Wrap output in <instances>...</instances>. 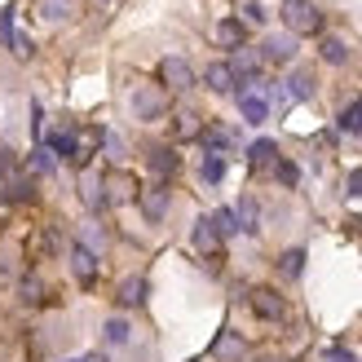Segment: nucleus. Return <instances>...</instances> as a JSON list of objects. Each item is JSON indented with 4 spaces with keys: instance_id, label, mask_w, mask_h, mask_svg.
Segmentation results:
<instances>
[{
    "instance_id": "1",
    "label": "nucleus",
    "mask_w": 362,
    "mask_h": 362,
    "mask_svg": "<svg viewBox=\"0 0 362 362\" xmlns=\"http://www.w3.org/2000/svg\"><path fill=\"white\" fill-rule=\"evenodd\" d=\"M283 23L292 35H318L322 31V9L314 0H283Z\"/></svg>"
},
{
    "instance_id": "15",
    "label": "nucleus",
    "mask_w": 362,
    "mask_h": 362,
    "mask_svg": "<svg viewBox=\"0 0 362 362\" xmlns=\"http://www.w3.org/2000/svg\"><path fill=\"white\" fill-rule=\"evenodd\" d=\"M247 164L252 168H274L279 164V141H269V137L252 141V146H247Z\"/></svg>"
},
{
    "instance_id": "38",
    "label": "nucleus",
    "mask_w": 362,
    "mask_h": 362,
    "mask_svg": "<svg viewBox=\"0 0 362 362\" xmlns=\"http://www.w3.org/2000/svg\"><path fill=\"white\" fill-rule=\"evenodd\" d=\"M243 13H247V23H265V13H261V5H257V0H247V5H243Z\"/></svg>"
},
{
    "instance_id": "18",
    "label": "nucleus",
    "mask_w": 362,
    "mask_h": 362,
    "mask_svg": "<svg viewBox=\"0 0 362 362\" xmlns=\"http://www.w3.org/2000/svg\"><path fill=\"white\" fill-rule=\"evenodd\" d=\"M318 53H322V62H332V66H345L349 62V45L340 40V35H322Z\"/></svg>"
},
{
    "instance_id": "9",
    "label": "nucleus",
    "mask_w": 362,
    "mask_h": 362,
    "mask_svg": "<svg viewBox=\"0 0 362 362\" xmlns=\"http://www.w3.org/2000/svg\"><path fill=\"white\" fill-rule=\"evenodd\" d=\"M137 181L129 177V173H111L102 181V194H106V204H129V199H137Z\"/></svg>"
},
{
    "instance_id": "22",
    "label": "nucleus",
    "mask_w": 362,
    "mask_h": 362,
    "mask_svg": "<svg viewBox=\"0 0 362 362\" xmlns=\"http://www.w3.org/2000/svg\"><path fill=\"white\" fill-rule=\"evenodd\" d=\"M279 274L283 279H300L305 274V247H287L279 257Z\"/></svg>"
},
{
    "instance_id": "33",
    "label": "nucleus",
    "mask_w": 362,
    "mask_h": 362,
    "mask_svg": "<svg viewBox=\"0 0 362 362\" xmlns=\"http://www.w3.org/2000/svg\"><path fill=\"white\" fill-rule=\"evenodd\" d=\"M274 177L283 181V186H296V181H300V173H296V164H287V159H279V164H274Z\"/></svg>"
},
{
    "instance_id": "28",
    "label": "nucleus",
    "mask_w": 362,
    "mask_h": 362,
    "mask_svg": "<svg viewBox=\"0 0 362 362\" xmlns=\"http://www.w3.org/2000/svg\"><path fill=\"white\" fill-rule=\"evenodd\" d=\"M49 247H58V230H40V234H35V239H31V247H27V257L35 261V257H45Z\"/></svg>"
},
{
    "instance_id": "32",
    "label": "nucleus",
    "mask_w": 362,
    "mask_h": 362,
    "mask_svg": "<svg viewBox=\"0 0 362 362\" xmlns=\"http://www.w3.org/2000/svg\"><path fill=\"white\" fill-rule=\"evenodd\" d=\"M13 35H18L13 31V5H5V9H0V40H5V49L13 45Z\"/></svg>"
},
{
    "instance_id": "39",
    "label": "nucleus",
    "mask_w": 362,
    "mask_h": 362,
    "mask_svg": "<svg viewBox=\"0 0 362 362\" xmlns=\"http://www.w3.org/2000/svg\"><path fill=\"white\" fill-rule=\"evenodd\" d=\"M9 173H13V155L0 146V177H9Z\"/></svg>"
},
{
    "instance_id": "30",
    "label": "nucleus",
    "mask_w": 362,
    "mask_h": 362,
    "mask_svg": "<svg viewBox=\"0 0 362 362\" xmlns=\"http://www.w3.org/2000/svg\"><path fill=\"white\" fill-rule=\"evenodd\" d=\"M173 129H177V137H199V133H204V124H199V115H194V111H181Z\"/></svg>"
},
{
    "instance_id": "5",
    "label": "nucleus",
    "mask_w": 362,
    "mask_h": 362,
    "mask_svg": "<svg viewBox=\"0 0 362 362\" xmlns=\"http://www.w3.org/2000/svg\"><path fill=\"white\" fill-rule=\"evenodd\" d=\"M247 305H252V314L265 318V322H283L287 318V305H283V296L274 292V287H257V292L247 296Z\"/></svg>"
},
{
    "instance_id": "4",
    "label": "nucleus",
    "mask_w": 362,
    "mask_h": 362,
    "mask_svg": "<svg viewBox=\"0 0 362 362\" xmlns=\"http://www.w3.org/2000/svg\"><path fill=\"white\" fill-rule=\"evenodd\" d=\"M194 84V71L186 58H164L159 62V88H173V93H186Z\"/></svg>"
},
{
    "instance_id": "14",
    "label": "nucleus",
    "mask_w": 362,
    "mask_h": 362,
    "mask_svg": "<svg viewBox=\"0 0 362 362\" xmlns=\"http://www.w3.org/2000/svg\"><path fill=\"white\" fill-rule=\"evenodd\" d=\"M204 84L212 88V93H234V71H230V62H212L208 71H204Z\"/></svg>"
},
{
    "instance_id": "12",
    "label": "nucleus",
    "mask_w": 362,
    "mask_h": 362,
    "mask_svg": "<svg viewBox=\"0 0 362 362\" xmlns=\"http://www.w3.org/2000/svg\"><path fill=\"white\" fill-rule=\"evenodd\" d=\"M146 164H151V173L159 177V186H164L168 177H177V168H181V159H177V151H173V146H155V151H151V159H146Z\"/></svg>"
},
{
    "instance_id": "16",
    "label": "nucleus",
    "mask_w": 362,
    "mask_h": 362,
    "mask_svg": "<svg viewBox=\"0 0 362 362\" xmlns=\"http://www.w3.org/2000/svg\"><path fill=\"white\" fill-rule=\"evenodd\" d=\"M287 98H292V102H310L314 98V71L296 66L292 76H287Z\"/></svg>"
},
{
    "instance_id": "34",
    "label": "nucleus",
    "mask_w": 362,
    "mask_h": 362,
    "mask_svg": "<svg viewBox=\"0 0 362 362\" xmlns=\"http://www.w3.org/2000/svg\"><path fill=\"white\" fill-rule=\"evenodd\" d=\"M9 53H13V58H23V62H27V58H31V53H35V45L27 40V35H23V31H18V35H13V45H9Z\"/></svg>"
},
{
    "instance_id": "21",
    "label": "nucleus",
    "mask_w": 362,
    "mask_h": 362,
    "mask_svg": "<svg viewBox=\"0 0 362 362\" xmlns=\"http://www.w3.org/2000/svg\"><path fill=\"white\" fill-rule=\"evenodd\" d=\"M18 296H23L27 305H45V300H49V287H45L40 274H27L23 283H18Z\"/></svg>"
},
{
    "instance_id": "2",
    "label": "nucleus",
    "mask_w": 362,
    "mask_h": 362,
    "mask_svg": "<svg viewBox=\"0 0 362 362\" xmlns=\"http://www.w3.org/2000/svg\"><path fill=\"white\" fill-rule=\"evenodd\" d=\"M234 98H239V115H243V124H265V119H269V88H265L261 80L234 84Z\"/></svg>"
},
{
    "instance_id": "8",
    "label": "nucleus",
    "mask_w": 362,
    "mask_h": 362,
    "mask_svg": "<svg viewBox=\"0 0 362 362\" xmlns=\"http://www.w3.org/2000/svg\"><path fill=\"white\" fill-rule=\"evenodd\" d=\"M190 239H194V247L204 252L208 261H216V257H221V234H216L212 216H199V221H194V234H190Z\"/></svg>"
},
{
    "instance_id": "19",
    "label": "nucleus",
    "mask_w": 362,
    "mask_h": 362,
    "mask_svg": "<svg viewBox=\"0 0 362 362\" xmlns=\"http://www.w3.org/2000/svg\"><path fill=\"white\" fill-rule=\"evenodd\" d=\"M243 23L239 18H226V23H216V45H226V49H243Z\"/></svg>"
},
{
    "instance_id": "27",
    "label": "nucleus",
    "mask_w": 362,
    "mask_h": 362,
    "mask_svg": "<svg viewBox=\"0 0 362 362\" xmlns=\"http://www.w3.org/2000/svg\"><path fill=\"white\" fill-rule=\"evenodd\" d=\"M212 226H216V234H221V239H230V234H239V212L234 208H221L212 216Z\"/></svg>"
},
{
    "instance_id": "26",
    "label": "nucleus",
    "mask_w": 362,
    "mask_h": 362,
    "mask_svg": "<svg viewBox=\"0 0 362 362\" xmlns=\"http://www.w3.org/2000/svg\"><path fill=\"white\" fill-rule=\"evenodd\" d=\"M340 129L354 133V137H362V98H358V102H349L345 111H340Z\"/></svg>"
},
{
    "instance_id": "13",
    "label": "nucleus",
    "mask_w": 362,
    "mask_h": 362,
    "mask_svg": "<svg viewBox=\"0 0 362 362\" xmlns=\"http://www.w3.org/2000/svg\"><path fill=\"white\" fill-rule=\"evenodd\" d=\"M212 354L221 358V362H243L247 345H243V336H239V332H221V336H216V345H212Z\"/></svg>"
},
{
    "instance_id": "11",
    "label": "nucleus",
    "mask_w": 362,
    "mask_h": 362,
    "mask_svg": "<svg viewBox=\"0 0 362 362\" xmlns=\"http://www.w3.org/2000/svg\"><path fill=\"white\" fill-rule=\"evenodd\" d=\"M292 58H296V40H292V35H265L261 62H292Z\"/></svg>"
},
{
    "instance_id": "24",
    "label": "nucleus",
    "mask_w": 362,
    "mask_h": 362,
    "mask_svg": "<svg viewBox=\"0 0 362 362\" xmlns=\"http://www.w3.org/2000/svg\"><path fill=\"white\" fill-rule=\"evenodd\" d=\"M234 212H239V230H247V234H257V230H261V212H257V199H252V194H247Z\"/></svg>"
},
{
    "instance_id": "25",
    "label": "nucleus",
    "mask_w": 362,
    "mask_h": 362,
    "mask_svg": "<svg viewBox=\"0 0 362 362\" xmlns=\"http://www.w3.org/2000/svg\"><path fill=\"white\" fill-rule=\"evenodd\" d=\"M53 168H58V155H53L49 146H35V151H31V173H35V177H49Z\"/></svg>"
},
{
    "instance_id": "7",
    "label": "nucleus",
    "mask_w": 362,
    "mask_h": 362,
    "mask_svg": "<svg viewBox=\"0 0 362 362\" xmlns=\"http://www.w3.org/2000/svg\"><path fill=\"white\" fill-rule=\"evenodd\" d=\"M71 274H76L80 287H93V279H98V252L84 247V243H71Z\"/></svg>"
},
{
    "instance_id": "17",
    "label": "nucleus",
    "mask_w": 362,
    "mask_h": 362,
    "mask_svg": "<svg viewBox=\"0 0 362 362\" xmlns=\"http://www.w3.org/2000/svg\"><path fill=\"white\" fill-rule=\"evenodd\" d=\"M115 300L124 305V310H137V305L146 300V279H137V274H133V279H124V283H119V296H115Z\"/></svg>"
},
{
    "instance_id": "36",
    "label": "nucleus",
    "mask_w": 362,
    "mask_h": 362,
    "mask_svg": "<svg viewBox=\"0 0 362 362\" xmlns=\"http://www.w3.org/2000/svg\"><path fill=\"white\" fill-rule=\"evenodd\" d=\"M45 133V111H40V102H31V137H40Z\"/></svg>"
},
{
    "instance_id": "3",
    "label": "nucleus",
    "mask_w": 362,
    "mask_h": 362,
    "mask_svg": "<svg viewBox=\"0 0 362 362\" xmlns=\"http://www.w3.org/2000/svg\"><path fill=\"white\" fill-rule=\"evenodd\" d=\"M133 111H137V119H159L168 111L164 88H159V84H137L133 88Z\"/></svg>"
},
{
    "instance_id": "40",
    "label": "nucleus",
    "mask_w": 362,
    "mask_h": 362,
    "mask_svg": "<svg viewBox=\"0 0 362 362\" xmlns=\"http://www.w3.org/2000/svg\"><path fill=\"white\" fill-rule=\"evenodd\" d=\"M261 362H274V358H261Z\"/></svg>"
},
{
    "instance_id": "35",
    "label": "nucleus",
    "mask_w": 362,
    "mask_h": 362,
    "mask_svg": "<svg viewBox=\"0 0 362 362\" xmlns=\"http://www.w3.org/2000/svg\"><path fill=\"white\" fill-rule=\"evenodd\" d=\"M102 146H106V155H111V159H124V141H119V133H102Z\"/></svg>"
},
{
    "instance_id": "6",
    "label": "nucleus",
    "mask_w": 362,
    "mask_h": 362,
    "mask_svg": "<svg viewBox=\"0 0 362 362\" xmlns=\"http://www.w3.org/2000/svg\"><path fill=\"white\" fill-rule=\"evenodd\" d=\"M168 199H173L168 186H159V181L137 190V204H141V216H146V221H164V216H168Z\"/></svg>"
},
{
    "instance_id": "20",
    "label": "nucleus",
    "mask_w": 362,
    "mask_h": 362,
    "mask_svg": "<svg viewBox=\"0 0 362 362\" xmlns=\"http://www.w3.org/2000/svg\"><path fill=\"white\" fill-rule=\"evenodd\" d=\"M80 199H84V204L93 208V212L106 204V194H102V177H98V173H84V177H80Z\"/></svg>"
},
{
    "instance_id": "29",
    "label": "nucleus",
    "mask_w": 362,
    "mask_h": 362,
    "mask_svg": "<svg viewBox=\"0 0 362 362\" xmlns=\"http://www.w3.org/2000/svg\"><path fill=\"white\" fill-rule=\"evenodd\" d=\"M106 345H129V322L124 318H106Z\"/></svg>"
},
{
    "instance_id": "31",
    "label": "nucleus",
    "mask_w": 362,
    "mask_h": 362,
    "mask_svg": "<svg viewBox=\"0 0 362 362\" xmlns=\"http://www.w3.org/2000/svg\"><path fill=\"white\" fill-rule=\"evenodd\" d=\"M221 177H226V155H204V181L216 186Z\"/></svg>"
},
{
    "instance_id": "23",
    "label": "nucleus",
    "mask_w": 362,
    "mask_h": 362,
    "mask_svg": "<svg viewBox=\"0 0 362 362\" xmlns=\"http://www.w3.org/2000/svg\"><path fill=\"white\" fill-rule=\"evenodd\" d=\"M45 146H49L53 155H62V159H76V133H71V129H58V133L45 141Z\"/></svg>"
},
{
    "instance_id": "10",
    "label": "nucleus",
    "mask_w": 362,
    "mask_h": 362,
    "mask_svg": "<svg viewBox=\"0 0 362 362\" xmlns=\"http://www.w3.org/2000/svg\"><path fill=\"white\" fill-rule=\"evenodd\" d=\"M84 0H35V13L45 18V23H66V18L80 13Z\"/></svg>"
},
{
    "instance_id": "37",
    "label": "nucleus",
    "mask_w": 362,
    "mask_h": 362,
    "mask_svg": "<svg viewBox=\"0 0 362 362\" xmlns=\"http://www.w3.org/2000/svg\"><path fill=\"white\" fill-rule=\"evenodd\" d=\"M345 190L362 199V168H354V173H349V181H345Z\"/></svg>"
}]
</instances>
